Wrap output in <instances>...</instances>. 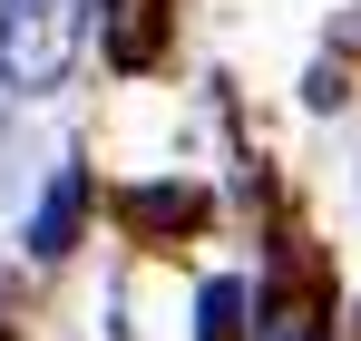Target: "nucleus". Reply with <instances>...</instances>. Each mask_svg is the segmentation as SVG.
<instances>
[{"mask_svg":"<svg viewBox=\"0 0 361 341\" xmlns=\"http://www.w3.org/2000/svg\"><path fill=\"white\" fill-rule=\"evenodd\" d=\"M78 215H88V175L59 166V185H49L39 215H30V254H68V244H78Z\"/></svg>","mask_w":361,"mask_h":341,"instance_id":"nucleus-2","label":"nucleus"},{"mask_svg":"<svg viewBox=\"0 0 361 341\" xmlns=\"http://www.w3.org/2000/svg\"><path fill=\"white\" fill-rule=\"evenodd\" d=\"M195 341H244V283H235V273L205 283V302H195Z\"/></svg>","mask_w":361,"mask_h":341,"instance_id":"nucleus-3","label":"nucleus"},{"mask_svg":"<svg viewBox=\"0 0 361 341\" xmlns=\"http://www.w3.org/2000/svg\"><path fill=\"white\" fill-rule=\"evenodd\" d=\"M78 39H88V0H0V78L20 98L59 88L78 68Z\"/></svg>","mask_w":361,"mask_h":341,"instance_id":"nucleus-1","label":"nucleus"},{"mask_svg":"<svg viewBox=\"0 0 361 341\" xmlns=\"http://www.w3.org/2000/svg\"><path fill=\"white\" fill-rule=\"evenodd\" d=\"M127 215H137V225H195V195H185V185H147V195H127Z\"/></svg>","mask_w":361,"mask_h":341,"instance_id":"nucleus-4","label":"nucleus"}]
</instances>
